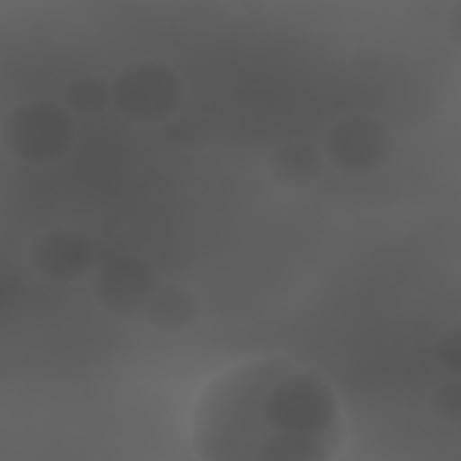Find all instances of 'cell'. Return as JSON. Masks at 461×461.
I'll use <instances>...</instances> for the list:
<instances>
[{
  "instance_id": "9c48e42d",
  "label": "cell",
  "mask_w": 461,
  "mask_h": 461,
  "mask_svg": "<svg viewBox=\"0 0 461 461\" xmlns=\"http://www.w3.org/2000/svg\"><path fill=\"white\" fill-rule=\"evenodd\" d=\"M65 101L72 112L79 115H97L101 108L112 104V83L101 79V76H72L68 86H65Z\"/></svg>"
},
{
  "instance_id": "52a82bcc",
  "label": "cell",
  "mask_w": 461,
  "mask_h": 461,
  "mask_svg": "<svg viewBox=\"0 0 461 461\" xmlns=\"http://www.w3.org/2000/svg\"><path fill=\"white\" fill-rule=\"evenodd\" d=\"M267 169L285 187H306L321 176V151L310 140H285L270 151Z\"/></svg>"
},
{
  "instance_id": "5b68a950",
  "label": "cell",
  "mask_w": 461,
  "mask_h": 461,
  "mask_svg": "<svg viewBox=\"0 0 461 461\" xmlns=\"http://www.w3.org/2000/svg\"><path fill=\"white\" fill-rule=\"evenodd\" d=\"M162 288L151 263L137 256H112L94 274V299L115 317H144L148 303Z\"/></svg>"
},
{
  "instance_id": "3957f363",
  "label": "cell",
  "mask_w": 461,
  "mask_h": 461,
  "mask_svg": "<svg viewBox=\"0 0 461 461\" xmlns=\"http://www.w3.org/2000/svg\"><path fill=\"white\" fill-rule=\"evenodd\" d=\"M112 104L130 122H162L184 104V79L162 61H133L112 79Z\"/></svg>"
},
{
  "instance_id": "8992f818",
  "label": "cell",
  "mask_w": 461,
  "mask_h": 461,
  "mask_svg": "<svg viewBox=\"0 0 461 461\" xmlns=\"http://www.w3.org/2000/svg\"><path fill=\"white\" fill-rule=\"evenodd\" d=\"M94 263V245L76 230H43L29 245V267L43 281H76Z\"/></svg>"
},
{
  "instance_id": "ba28073f",
  "label": "cell",
  "mask_w": 461,
  "mask_h": 461,
  "mask_svg": "<svg viewBox=\"0 0 461 461\" xmlns=\"http://www.w3.org/2000/svg\"><path fill=\"white\" fill-rule=\"evenodd\" d=\"M144 321L162 328V331H184L198 321V295L184 285H166L155 292V299L144 310Z\"/></svg>"
},
{
  "instance_id": "30bf717a",
  "label": "cell",
  "mask_w": 461,
  "mask_h": 461,
  "mask_svg": "<svg viewBox=\"0 0 461 461\" xmlns=\"http://www.w3.org/2000/svg\"><path fill=\"white\" fill-rule=\"evenodd\" d=\"M436 360H439L454 378H461V324L447 328V331L436 339Z\"/></svg>"
},
{
  "instance_id": "7c38bea8",
  "label": "cell",
  "mask_w": 461,
  "mask_h": 461,
  "mask_svg": "<svg viewBox=\"0 0 461 461\" xmlns=\"http://www.w3.org/2000/svg\"><path fill=\"white\" fill-rule=\"evenodd\" d=\"M447 36H450L454 47H461V4H454L447 11Z\"/></svg>"
},
{
  "instance_id": "277c9868",
  "label": "cell",
  "mask_w": 461,
  "mask_h": 461,
  "mask_svg": "<svg viewBox=\"0 0 461 461\" xmlns=\"http://www.w3.org/2000/svg\"><path fill=\"white\" fill-rule=\"evenodd\" d=\"M321 148L342 173H375L393 158V133L375 115H342L324 130Z\"/></svg>"
},
{
  "instance_id": "8fae6325",
  "label": "cell",
  "mask_w": 461,
  "mask_h": 461,
  "mask_svg": "<svg viewBox=\"0 0 461 461\" xmlns=\"http://www.w3.org/2000/svg\"><path fill=\"white\" fill-rule=\"evenodd\" d=\"M432 411L447 421H461V378H450L432 393Z\"/></svg>"
},
{
  "instance_id": "7a4b0ae2",
  "label": "cell",
  "mask_w": 461,
  "mask_h": 461,
  "mask_svg": "<svg viewBox=\"0 0 461 461\" xmlns=\"http://www.w3.org/2000/svg\"><path fill=\"white\" fill-rule=\"evenodd\" d=\"M76 140L72 115L54 101H25L4 119V148L18 162L47 166L58 162Z\"/></svg>"
},
{
  "instance_id": "6da1fadb",
  "label": "cell",
  "mask_w": 461,
  "mask_h": 461,
  "mask_svg": "<svg viewBox=\"0 0 461 461\" xmlns=\"http://www.w3.org/2000/svg\"><path fill=\"white\" fill-rule=\"evenodd\" d=\"M342 443L335 389L288 357H256L220 371L191 411L198 461H335Z\"/></svg>"
}]
</instances>
